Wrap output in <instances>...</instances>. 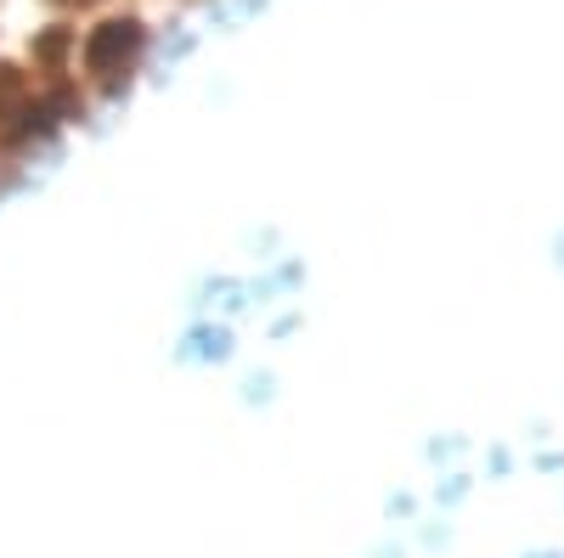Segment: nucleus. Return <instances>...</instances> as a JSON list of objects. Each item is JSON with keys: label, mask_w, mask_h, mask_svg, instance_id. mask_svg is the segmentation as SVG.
I'll list each match as a JSON object with an SVG mask.
<instances>
[{"label": "nucleus", "mask_w": 564, "mask_h": 558, "mask_svg": "<svg viewBox=\"0 0 564 558\" xmlns=\"http://www.w3.org/2000/svg\"><path fill=\"white\" fill-rule=\"evenodd\" d=\"M135 45H141V29L124 18V23H102L97 34L85 40V68L90 74H113L119 63H130L135 57Z\"/></svg>", "instance_id": "nucleus-1"}]
</instances>
